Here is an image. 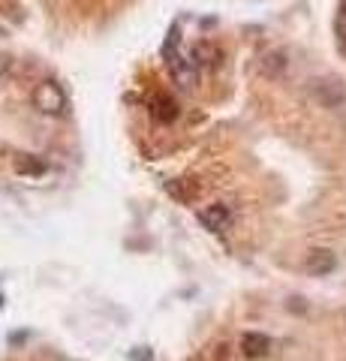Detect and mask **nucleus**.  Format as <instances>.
<instances>
[{
	"label": "nucleus",
	"instance_id": "8",
	"mask_svg": "<svg viewBox=\"0 0 346 361\" xmlns=\"http://www.w3.org/2000/svg\"><path fill=\"white\" fill-rule=\"evenodd\" d=\"M151 115L157 118V121H163V123H169V121H175L178 118V103L172 97H166V94H157L151 99Z\"/></svg>",
	"mask_w": 346,
	"mask_h": 361
},
{
	"label": "nucleus",
	"instance_id": "1",
	"mask_svg": "<svg viewBox=\"0 0 346 361\" xmlns=\"http://www.w3.org/2000/svg\"><path fill=\"white\" fill-rule=\"evenodd\" d=\"M163 58H166V66H169V73L172 78L178 82V87H184V90H193L196 82H199V66L193 58H184L181 51H178V37H175V30L169 33V39H166L163 45Z\"/></svg>",
	"mask_w": 346,
	"mask_h": 361
},
{
	"label": "nucleus",
	"instance_id": "4",
	"mask_svg": "<svg viewBox=\"0 0 346 361\" xmlns=\"http://www.w3.org/2000/svg\"><path fill=\"white\" fill-rule=\"evenodd\" d=\"M289 70V54L283 49H271L259 58V75L265 78H283Z\"/></svg>",
	"mask_w": 346,
	"mask_h": 361
},
{
	"label": "nucleus",
	"instance_id": "5",
	"mask_svg": "<svg viewBox=\"0 0 346 361\" xmlns=\"http://www.w3.org/2000/svg\"><path fill=\"white\" fill-rule=\"evenodd\" d=\"M196 217H199V223L205 226V229H211V232H223L229 226V208L226 205H208V208H199L196 211Z\"/></svg>",
	"mask_w": 346,
	"mask_h": 361
},
{
	"label": "nucleus",
	"instance_id": "3",
	"mask_svg": "<svg viewBox=\"0 0 346 361\" xmlns=\"http://www.w3.org/2000/svg\"><path fill=\"white\" fill-rule=\"evenodd\" d=\"M310 97H314L322 109H340L346 103V85L338 75H322V78L310 82Z\"/></svg>",
	"mask_w": 346,
	"mask_h": 361
},
{
	"label": "nucleus",
	"instance_id": "9",
	"mask_svg": "<svg viewBox=\"0 0 346 361\" xmlns=\"http://www.w3.org/2000/svg\"><path fill=\"white\" fill-rule=\"evenodd\" d=\"M190 58L196 61V66H217L220 63V49L217 45H211V42H199Z\"/></svg>",
	"mask_w": 346,
	"mask_h": 361
},
{
	"label": "nucleus",
	"instance_id": "7",
	"mask_svg": "<svg viewBox=\"0 0 346 361\" xmlns=\"http://www.w3.org/2000/svg\"><path fill=\"white\" fill-rule=\"evenodd\" d=\"M268 349H271V341H268L265 334H259V331H247L241 337V353L247 358H265Z\"/></svg>",
	"mask_w": 346,
	"mask_h": 361
},
{
	"label": "nucleus",
	"instance_id": "11",
	"mask_svg": "<svg viewBox=\"0 0 346 361\" xmlns=\"http://www.w3.org/2000/svg\"><path fill=\"white\" fill-rule=\"evenodd\" d=\"M334 30H338V45H340V51L346 54V6L338 13V21H334Z\"/></svg>",
	"mask_w": 346,
	"mask_h": 361
},
{
	"label": "nucleus",
	"instance_id": "12",
	"mask_svg": "<svg viewBox=\"0 0 346 361\" xmlns=\"http://www.w3.org/2000/svg\"><path fill=\"white\" fill-rule=\"evenodd\" d=\"M9 70H13V58L6 51H0V75H6Z\"/></svg>",
	"mask_w": 346,
	"mask_h": 361
},
{
	"label": "nucleus",
	"instance_id": "10",
	"mask_svg": "<svg viewBox=\"0 0 346 361\" xmlns=\"http://www.w3.org/2000/svg\"><path fill=\"white\" fill-rule=\"evenodd\" d=\"M16 172L18 175H42L46 172V160H39V157H33V154H21L16 160Z\"/></svg>",
	"mask_w": 346,
	"mask_h": 361
},
{
	"label": "nucleus",
	"instance_id": "2",
	"mask_svg": "<svg viewBox=\"0 0 346 361\" xmlns=\"http://www.w3.org/2000/svg\"><path fill=\"white\" fill-rule=\"evenodd\" d=\"M30 103H33V109H37L39 115H46V118H63L66 109H70L63 87L54 82V78H42V82L33 87Z\"/></svg>",
	"mask_w": 346,
	"mask_h": 361
},
{
	"label": "nucleus",
	"instance_id": "6",
	"mask_svg": "<svg viewBox=\"0 0 346 361\" xmlns=\"http://www.w3.org/2000/svg\"><path fill=\"white\" fill-rule=\"evenodd\" d=\"M304 265H307V271L314 277H326V274H331V271L338 268V256H334L331 250H322V247H319V250H314L307 256Z\"/></svg>",
	"mask_w": 346,
	"mask_h": 361
}]
</instances>
